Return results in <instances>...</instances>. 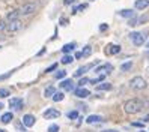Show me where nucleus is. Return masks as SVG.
Wrapping results in <instances>:
<instances>
[{
  "mask_svg": "<svg viewBox=\"0 0 149 132\" xmlns=\"http://www.w3.org/2000/svg\"><path fill=\"white\" fill-rule=\"evenodd\" d=\"M77 117H78V111H69V113H68V119L74 120V119H77Z\"/></svg>",
  "mask_w": 149,
  "mask_h": 132,
  "instance_id": "nucleus-30",
  "label": "nucleus"
},
{
  "mask_svg": "<svg viewBox=\"0 0 149 132\" xmlns=\"http://www.w3.org/2000/svg\"><path fill=\"white\" fill-rule=\"evenodd\" d=\"M110 89H111V84H109V83L96 84V90H98V92H104V90H110Z\"/></svg>",
  "mask_w": 149,
  "mask_h": 132,
  "instance_id": "nucleus-18",
  "label": "nucleus"
},
{
  "mask_svg": "<svg viewBox=\"0 0 149 132\" xmlns=\"http://www.w3.org/2000/svg\"><path fill=\"white\" fill-rule=\"evenodd\" d=\"M133 126H137V128H142L143 126V122H134Z\"/></svg>",
  "mask_w": 149,
  "mask_h": 132,
  "instance_id": "nucleus-35",
  "label": "nucleus"
},
{
  "mask_svg": "<svg viewBox=\"0 0 149 132\" xmlns=\"http://www.w3.org/2000/svg\"><path fill=\"white\" fill-rule=\"evenodd\" d=\"M119 15L120 17H127V18H131V17L136 15V12L131 11V9H124V11H119Z\"/></svg>",
  "mask_w": 149,
  "mask_h": 132,
  "instance_id": "nucleus-17",
  "label": "nucleus"
},
{
  "mask_svg": "<svg viewBox=\"0 0 149 132\" xmlns=\"http://www.w3.org/2000/svg\"><path fill=\"white\" fill-rule=\"evenodd\" d=\"M51 98H53V101H54V102H60V101H63L65 95H63L62 92H56L53 96H51Z\"/></svg>",
  "mask_w": 149,
  "mask_h": 132,
  "instance_id": "nucleus-21",
  "label": "nucleus"
},
{
  "mask_svg": "<svg viewBox=\"0 0 149 132\" xmlns=\"http://www.w3.org/2000/svg\"><path fill=\"white\" fill-rule=\"evenodd\" d=\"M48 132H59V126L57 125H50L48 126Z\"/></svg>",
  "mask_w": 149,
  "mask_h": 132,
  "instance_id": "nucleus-32",
  "label": "nucleus"
},
{
  "mask_svg": "<svg viewBox=\"0 0 149 132\" xmlns=\"http://www.w3.org/2000/svg\"><path fill=\"white\" fill-rule=\"evenodd\" d=\"M134 6L137 11H142V9H146L149 6V0H136L134 2Z\"/></svg>",
  "mask_w": 149,
  "mask_h": 132,
  "instance_id": "nucleus-12",
  "label": "nucleus"
},
{
  "mask_svg": "<svg viewBox=\"0 0 149 132\" xmlns=\"http://www.w3.org/2000/svg\"><path fill=\"white\" fill-rule=\"evenodd\" d=\"M130 38H131V41H133L134 45H137V47H140V45H143V44H145V35L143 33L133 32L130 35Z\"/></svg>",
  "mask_w": 149,
  "mask_h": 132,
  "instance_id": "nucleus-5",
  "label": "nucleus"
},
{
  "mask_svg": "<svg viewBox=\"0 0 149 132\" xmlns=\"http://www.w3.org/2000/svg\"><path fill=\"white\" fill-rule=\"evenodd\" d=\"M3 30H6V23L3 20H0V32H3Z\"/></svg>",
  "mask_w": 149,
  "mask_h": 132,
  "instance_id": "nucleus-34",
  "label": "nucleus"
},
{
  "mask_svg": "<svg viewBox=\"0 0 149 132\" xmlns=\"http://www.w3.org/2000/svg\"><path fill=\"white\" fill-rule=\"evenodd\" d=\"M2 108H3V104H2V102H0V111H2Z\"/></svg>",
  "mask_w": 149,
  "mask_h": 132,
  "instance_id": "nucleus-44",
  "label": "nucleus"
},
{
  "mask_svg": "<svg viewBox=\"0 0 149 132\" xmlns=\"http://www.w3.org/2000/svg\"><path fill=\"white\" fill-rule=\"evenodd\" d=\"M101 132H119V131H116V129H104Z\"/></svg>",
  "mask_w": 149,
  "mask_h": 132,
  "instance_id": "nucleus-39",
  "label": "nucleus"
},
{
  "mask_svg": "<svg viewBox=\"0 0 149 132\" xmlns=\"http://www.w3.org/2000/svg\"><path fill=\"white\" fill-rule=\"evenodd\" d=\"M145 122H149V114H146V116L143 117V123H145Z\"/></svg>",
  "mask_w": 149,
  "mask_h": 132,
  "instance_id": "nucleus-43",
  "label": "nucleus"
},
{
  "mask_svg": "<svg viewBox=\"0 0 149 132\" xmlns=\"http://www.w3.org/2000/svg\"><path fill=\"white\" fill-rule=\"evenodd\" d=\"M140 132H145V131H140Z\"/></svg>",
  "mask_w": 149,
  "mask_h": 132,
  "instance_id": "nucleus-47",
  "label": "nucleus"
},
{
  "mask_svg": "<svg viewBox=\"0 0 149 132\" xmlns=\"http://www.w3.org/2000/svg\"><path fill=\"white\" fill-rule=\"evenodd\" d=\"M110 71H113V66H111L110 63H104V65H101V66H98V68H95V72H96V74H101V72L109 74Z\"/></svg>",
  "mask_w": 149,
  "mask_h": 132,
  "instance_id": "nucleus-11",
  "label": "nucleus"
},
{
  "mask_svg": "<svg viewBox=\"0 0 149 132\" xmlns=\"http://www.w3.org/2000/svg\"><path fill=\"white\" fill-rule=\"evenodd\" d=\"M59 86H60V89H63V90H66V92L74 90V81H72V80H68V78H66V80H63Z\"/></svg>",
  "mask_w": 149,
  "mask_h": 132,
  "instance_id": "nucleus-8",
  "label": "nucleus"
},
{
  "mask_svg": "<svg viewBox=\"0 0 149 132\" xmlns=\"http://www.w3.org/2000/svg\"><path fill=\"white\" fill-rule=\"evenodd\" d=\"M111 48H110V53L111 54H118V53L120 51V47L119 45H110Z\"/></svg>",
  "mask_w": 149,
  "mask_h": 132,
  "instance_id": "nucleus-28",
  "label": "nucleus"
},
{
  "mask_svg": "<svg viewBox=\"0 0 149 132\" xmlns=\"http://www.w3.org/2000/svg\"><path fill=\"white\" fill-rule=\"evenodd\" d=\"M100 122H102V117L101 116H96V114H92V116H89L86 119V123H100Z\"/></svg>",
  "mask_w": 149,
  "mask_h": 132,
  "instance_id": "nucleus-14",
  "label": "nucleus"
},
{
  "mask_svg": "<svg viewBox=\"0 0 149 132\" xmlns=\"http://www.w3.org/2000/svg\"><path fill=\"white\" fill-rule=\"evenodd\" d=\"M56 68H57V63H53L51 66H48V68L45 69V72H53V71H54Z\"/></svg>",
  "mask_w": 149,
  "mask_h": 132,
  "instance_id": "nucleus-33",
  "label": "nucleus"
},
{
  "mask_svg": "<svg viewBox=\"0 0 149 132\" xmlns=\"http://www.w3.org/2000/svg\"><path fill=\"white\" fill-rule=\"evenodd\" d=\"M11 74H12V72H8V74H5V75H0V80H5V78H8Z\"/></svg>",
  "mask_w": 149,
  "mask_h": 132,
  "instance_id": "nucleus-38",
  "label": "nucleus"
},
{
  "mask_svg": "<svg viewBox=\"0 0 149 132\" xmlns=\"http://www.w3.org/2000/svg\"><path fill=\"white\" fill-rule=\"evenodd\" d=\"M35 122H36V119H35V116H32V114H26L23 117V125L26 128H32L35 125Z\"/></svg>",
  "mask_w": 149,
  "mask_h": 132,
  "instance_id": "nucleus-6",
  "label": "nucleus"
},
{
  "mask_svg": "<svg viewBox=\"0 0 149 132\" xmlns=\"http://www.w3.org/2000/svg\"><path fill=\"white\" fill-rule=\"evenodd\" d=\"M143 107H145V108H146V107H149V98L143 99Z\"/></svg>",
  "mask_w": 149,
  "mask_h": 132,
  "instance_id": "nucleus-36",
  "label": "nucleus"
},
{
  "mask_svg": "<svg viewBox=\"0 0 149 132\" xmlns=\"http://www.w3.org/2000/svg\"><path fill=\"white\" fill-rule=\"evenodd\" d=\"M104 78H106V74H100V75H98V78H95V80H89V83H91V84H93V86H96L98 83L104 81Z\"/></svg>",
  "mask_w": 149,
  "mask_h": 132,
  "instance_id": "nucleus-23",
  "label": "nucleus"
},
{
  "mask_svg": "<svg viewBox=\"0 0 149 132\" xmlns=\"http://www.w3.org/2000/svg\"><path fill=\"white\" fill-rule=\"evenodd\" d=\"M20 17V12L18 11H12V12H9L6 15V21H12V20H17Z\"/></svg>",
  "mask_w": 149,
  "mask_h": 132,
  "instance_id": "nucleus-19",
  "label": "nucleus"
},
{
  "mask_svg": "<svg viewBox=\"0 0 149 132\" xmlns=\"http://www.w3.org/2000/svg\"><path fill=\"white\" fill-rule=\"evenodd\" d=\"M74 48H75V44H66V45H63V48H62V53L63 54H68V53H71Z\"/></svg>",
  "mask_w": 149,
  "mask_h": 132,
  "instance_id": "nucleus-20",
  "label": "nucleus"
},
{
  "mask_svg": "<svg viewBox=\"0 0 149 132\" xmlns=\"http://www.w3.org/2000/svg\"><path fill=\"white\" fill-rule=\"evenodd\" d=\"M74 95L77 96V98H87V96L91 95V92L87 90V89H83V87H77V89L74 90Z\"/></svg>",
  "mask_w": 149,
  "mask_h": 132,
  "instance_id": "nucleus-9",
  "label": "nucleus"
},
{
  "mask_svg": "<svg viewBox=\"0 0 149 132\" xmlns=\"http://www.w3.org/2000/svg\"><path fill=\"white\" fill-rule=\"evenodd\" d=\"M87 83H89V78H80V81H78V87H83L84 84H87Z\"/></svg>",
  "mask_w": 149,
  "mask_h": 132,
  "instance_id": "nucleus-31",
  "label": "nucleus"
},
{
  "mask_svg": "<svg viewBox=\"0 0 149 132\" xmlns=\"http://www.w3.org/2000/svg\"><path fill=\"white\" fill-rule=\"evenodd\" d=\"M81 57H83V54H81V51H80V53H77V54H75L74 59H81Z\"/></svg>",
  "mask_w": 149,
  "mask_h": 132,
  "instance_id": "nucleus-41",
  "label": "nucleus"
},
{
  "mask_svg": "<svg viewBox=\"0 0 149 132\" xmlns=\"http://www.w3.org/2000/svg\"><path fill=\"white\" fill-rule=\"evenodd\" d=\"M86 8H87V3H81V5H78V6L74 8V12H80V11L86 9Z\"/></svg>",
  "mask_w": 149,
  "mask_h": 132,
  "instance_id": "nucleus-27",
  "label": "nucleus"
},
{
  "mask_svg": "<svg viewBox=\"0 0 149 132\" xmlns=\"http://www.w3.org/2000/svg\"><path fill=\"white\" fill-rule=\"evenodd\" d=\"M81 54H83V57H87V56H91V54H92V47H91V45L84 47V48H83V51H81Z\"/></svg>",
  "mask_w": 149,
  "mask_h": 132,
  "instance_id": "nucleus-24",
  "label": "nucleus"
},
{
  "mask_svg": "<svg viewBox=\"0 0 149 132\" xmlns=\"http://www.w3.org/2000/svg\"><path fill=\"white\" fill-rule=\"evenodd\" d=\"M63 3L65 5H72V3H75V0H63Z\"/></svg>",
  "mask_w": 149,
  "mask_h": 132,
  "instance_id": "nucleus-37",
  "label": "nucleus"
},
{
  "mask_svg": "<svg viewBox=\"0 0 149 132\" xmlns=\"http://www.w3.org/2000/svg\"><path fill=\"white\" fill-rule=\"evenodd\" d=\"M60 24H62V26H66V24H68V20L62 18V20H60Z\"/></svg>",
  "mask_w": 149,
  "mask_h": 132,
  "instance_id": "nucleus-40",
  "label": "nucleus"
},
{
  "mask_svg": "<svg viewBox=\"0 0 149 132\" xmlns=\"http://www.w3.org/2000/svg\"><path fill=\"white\" fill-rule=\"evenodd\" d=\"M36 9H38V5L33 3V2H29V3L23 5L18 12H20V15H30L33 12H36Z\"/></svg>",
  "mask_w": 149,
  "mask_h": 132,
  "instance_id": "nucleus-3",
  "label": "nucleus"
},
{
  "mask_svg": "<svg viewBox=\"0 0 149 132\" xmlns=\"http://www.w3.org/2000/svg\"><path fill=\"white\" fill-rule=\"evenodd\" d=\"M60 62H62L63 65H69V63H72V62H74V57H72V56H69V54H65Z\"/></svg>",
  "mask_w": 149,
  "mask_h": 132,
  "instance_id": "nucleus-22",
  "label": "nucleus"
},
{
  "mask_svg": "<svg viewBox=\"0 0 149 132\" xmlns=\"http://www.w3.org/2000/svg\"><path fill=\"white\" fill-rule=\"evenodd\" d=\"M131 68H133V63H131V62H127V63H122V66H120V69H122L124 72H128Z\"/></svg>",
  "mask_w": 149,
  "mask_h": 132,
  "instance_id": "nucleus-25",
  "label": "nucleus"
},
{
  "mask_svg": "<svg viewBox=\"0 0 149 132\" xmlns=\"http://www.w3.org/2000/svg\"><path fill=\"white\" fill-rule=\"evenodd\" d=\"M93 66H95V63H92V65H86V66H81V68H78L77 71H75V74H74V75H75V77H81L83 74H86V72L89 71L91 68H93Z\"/></svg>",
  "mask_w": 149,
  "mask_h": 132,
  "instance_id": "nucleus-13",
  "label": "nucleus"
},
{
  "mask_svg": "<svg viewBox=\"0 0 149 132\" xmlns=\"http://www.w3.org/2000/svg\"><path fill=\"white\" fill-rule=\"evenodd\" d=\"M100 30H107V26H106V24H102V26H100Z\"/></svg>",
  "mask_w": 149,
  "mask_h": 132,
  "instance_id": "nucleus-42",
  "label": "nucleus"
},
{
  "mask_svg": "<svg viewBox=\"0 0 149 132\" xmlns=\"http://www.w3.org/2000/svg\"><path fill=\"white\" fill-rule=\"evenodd\" d=\"M9 107L15 108V110H21L23 107V99L21 98H11L9 99Z\"/></svg>",
  "mask_w": 149,
  "mask_h": 132,
  "instance_id": "nucleus-10",
  "label": "nucleus"
},
{
  "mask_svg": "<svg viewBox=\"0 0 149 132\" xmlns=\"http://www.w3.org/2000/svg\"><path fill=\"white\" fill-rule=\"evenodd\" d=\"M57 80H62V78H65L66 77V71H59V72H56V75H54Z\"/></svg>",
  "mask_w": 149,
  "mask_h": 132,
  "instance_id": "nucleus-29",
  "label": "nucleus"
},
{
  "mask_svg": "<svg viewBox=\"0 0 149 132\" xmlns=\"http://www.w3.org/2000/svg\"><path fill=\"white\" fill-rule=\"evenodd\" d=\"M91 2H93V0H91Z\"/></svg>",
  "mask_w": 149,
  "mask_h": 132,
  "instance_id": "nucleus-48",
  "label": "nucleus"
},
{
  "mask_svg": "<svg viewBox=\"0 0 149 132\" xmlns=\"http://www.w3.org/2000/svg\"><path fill=\"white\" fill-rule=\"evenodd\" d=\"M21 27H23V23H21L20 18H17V20H12V21H8V23H6V30H9V32H18Z\"/></svg>",
  "mask_w": 149,
  "mask_h": 132,
  "instance_id": "nucleus-4",
  "label": "nucleus"
},
{
  "mask_svg": "<svg viewBox=\"0 0 149 132\" xmlns=\"http://www.w3.org/2000/svg\"><path fill=\"white\" fill-rule=\"evenodd\" d=\"M130 86H131V89H133V90L137 92V90H145L148 87V83L145 81V78H142V77H134L133 80H131Z\"/></svg>",
  "mask_w": 149,
  "mask_h": 132,
  "instance_id": "nucleus-2",
  "label": "nucleus"
},
{
  "mask_svg": "<svg viewBox=\"0 0 149 132\" xmlns=\"http://www.w3.org/2000/svg\"><path fill=\"white\" fill-rule=\"evenodd\" d=\"M44 117L45 119H57V117H60V111H57L54 108H48L47 111H44Z\"/></svg>",
  "mask_w": 149,
  "mask_h": 132,
  "instance_id": "nucleus-7",
  "label": "nucleus"
},
{
  "mask_svg": "<svg viewBox=\"0 0 149 132\" xmlns=\"http://www.w3.org/2000/svg\"><path fill=\"white\" fill-rule=\"evenodd\" d=\"M12 119H14V114H12V113H5L0 120H2V123H5V125H6V123H9Z\"/></svg>",
  "mask_w": 149,
  "mask_h": 132,
  "instance_id": "nucleus-16",
  "label": "nucleus"
},
{
  "mask_svg": "<svg viewBox=\"0 0 149 132\" xmlns=\"http://www.w3.org/2000/svg\"><path fill=\"white\" fill-rule=\"evenodd\" d=\"M54 93H56V87L54 86H48L47 89L44 90V96H45V98H51Z\"/></svg>",
  "mask_w": 149,
  "mask_h": 132,
  "instance_id": "nucleus-15",
  "label": "nucleus"
},
{
  "mask_svg": "<svg viewBox=\"0 0 149 132\" xmlns=\"http://www.w3.org/2000/svg\"><path fill=\"white\" fill-rule=\"evenodd\" d=\"M11 95V92L8 89H0V98H8Z\"/></svg>",
  "mask_w": 149,
  "mask_h": 132,
  "instance_id": "nucleus-26",
  "label": "nucleus"
},
{
  "mask_svg": "<svg viewBox=\"0 0 149 132\" xmlns=\"http://www.w3.org/2000/svg\"><path fill=\"white\" fill-rule=\"evenodd\" d=\"M0 48H2V45H0Z\"/></svg>",
  "mask_w": 149,
  "mask_h": 132,
  "instance_id": "nucleus-49",
  "label": "nucleus"
},
{
  "mask_svg": "<svg viewBox=\"0 0 149 132\" xmlns=\"http://www.w3.org/2000/svg\"><path fill=\"white\" fill-rule=\"evenodd\" d=\"M148 48H149V42H148Z\"/></svg>",
  "mask_w": 149,
  "mask_h": 132,
  "instance_id": "nucleus-46",
  "label": "nucleus"
},
{
  "mask_svg": "<svg viewBox=\"0 0 149 132\" xmlns=\"http://www.w3.org/2000/svg\"><path fill=\"white\" fill-rule=\"evenodd\" d=\"M0 132H6V131H5V129H0Z\"/></svg>",
  "mask_w": 149,
  "mask_h": 132,
  "instance_id": "nucleus-45",
  "label": "nucleus"
},
{
  "mask_svg": "<svg viewBox=\"0 0 149 132\" xmlns=\"http://www.w3.org/2000/svg\"><path fill=\"white\" fill-rule=\"evenodd\" d=\"M145 107H143V101L142 99H128L125 104H124V111L128 113V114H137L140 113Z\"/></svg>",
  "mask_w": 149,
  "mask_h": 132,
  "instance_id": "nucleus-1",
  "label": "nucleus"
}]
</instances>
